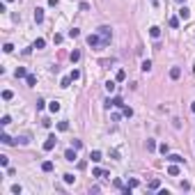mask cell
I'll return each instance as SVG.
<instances>
[{
    "mask_svg": "<svg viewBox=\"0 0 195 195\" xmlns=\"http://www.w3.org/2000/svg\"><path fill=\"white\" fill-rule=\"evenodd\" d=\"M168 23H170V28H179V16H172Z\"/></svg>",
    "mask_w": 195,
    "mask_h": 195,
    "instance_id": "cell-22",
    "label": "cell"
},
{
    "mask_svg": "<svg viewBox=\"0 0 195 195\" xmlns=\"http://www.w3.org/2000/svg\"><path fill=\"white\" fill-rule=\"evenodd\" d=\"M44 46H46V41L41 39V37H39V39H35V44H32V48H44Z\"/></svg>",
    "mask_w": 195,
    "mask_h": 195,
    "instance_id": "cell-20",
    "label": "cell"
},
{
    "mask_svg": "<svg viewBox=\"0 0 195 195\" xmlns=\"http://www.w3.org/2000/svg\"><path fill=\"white\" fill-rule=\"evenodd\" d=\"M26 83H28V87H35V85H37V76L28 74V76H26Z\"/></svg>",
    "mask_w": 195,
    "mask_h": 195,
    "instance_id": "cell-10",
    "label": "cell"
},
{
    "mask_svg": "<svg viewBox=\"0 0 195 195\" xmlns=\"http://www.w3.org/2000/svg\"><path fill=\"white\" fill-rule=\"evenodd\" d=\"M90 159H92V163H99V161H101V152H97V149H94L92 154H90Z\"/></svg>",
    "mask_w": 195,
    "mask_h": 195,
    "instance_id": "cell-16",
    "label": "cell"
},
{
    "mask_svg": "<svg viewBox=\"0 0 195 195\" xmlns=\"http://www.w3.org/2000/svg\"><path fill=\"white\" fill-rule=\"evenodd\" d=\"M145 147H147V152H154V149H156V140H154V138H149L147 142H145Z\"/></svg>",
    "mask_w": 195,
    "mask_h": 195,
    "instance_id": "cell-12",
    "label": "cell"
},
{
    "mask_svg": "<svg viewBox=\"0 0 195 195\" xmlns=\"http://www.w3.org/2000/svg\"><path fill=\"white\" fill-rule=\"evenodd\" d=\"M179 172H181V170H179V163H172V165L168 168V175H170V177H177Z\"/></svg>",
    "mask_w": 195,
    "mask_h": 195,
    "instance_id": "cell-3",
    "label": "cell"
},
{
    "mask_svg": "<svg viewBox=\"0 0 195 195\" xmlns=\"http://www.w3.org/2000/svg\"><path fill=\"white\" fill-rule=\"evenodd\" d=\"M69 85H71V76H67V78L60 80V87H69Z\"/></svg>",
    "mask_w": 195,
    "mask_h": 195,
    "instance_id": "cell-23",
    "label": "cell"
},
{
    "mask_svg": "<svg viewBox=\"0 0 195 195\" xmlns=\"http://www.w3.org/2000/svg\"><path fill=\"white\" fill-rule=\"evenodd\" d=\"M0 142H2V145H14V140H12L7 133H2V135H0Z\"/></svg>",
    "mask_w": 195,
    "mask_h": 195,
    "instance_id": "cell-18",
    "label": "cell"
},
{
    "mask_svg": "<svg viewBox=\"0 0 195 195\" xmlns=\"http://www.w3.org/2000/svg\"><path fill=\"white\" fill-rule=\"evenodd\" d=\"M115 188H119V190H122V188H124V184H122V179H115Z\"/></svg>",
    "mask_w": 195,
    "mask_h": 195,
    "instance_id": "cell-41",
    "label": "cell"
},
{
    "mask_svg": "<svg viewBox=\"0 0 195 195\" xmlns=\"http://www.w3.org/2000/svg\"><path fill=\"white\" fill-rule=\"evenodd\" d=\"M122 113H124V117H131V115H133V108H128V106H122Z\"/></svg>",
    "mask_w": 195,
    "mask_h": 195,
    "instance_id": "cell-24",
    "label": "cell"
},
{
    "mask_svg": "<svg viewBox=\"0 0 195 195\" xmlns=\"http://www.w3.org/2000/svg\"><path fill=\"white\" fill-rule=\"evenodd\" d=\"M190 110H193V113H195V101H193V103H190Z\"/></svg>",
    "mask_w": 195,
    "mask_h": 195,
    "instance_id": "cell-43",
    "label": "cell"
},
{
    "mask_svg": "<svg viewBox=\"0 0 195 195\" xmlns=\"http://www.w3.org/2000/svg\"><path fill=\"white\" fill-rule=\"evenodd\" d=\"M69 37H71V39H76V37H80V30H78V28H71V30H69Z\"/></svg>",
    "mask_w": 195,
    "mask_h": 195,
    "instance_id": "cell-26",
    "label": "cell"
},
{
    "mask_svg": "<svg viewBox=\"0 0 195 195\" xmlns=\"http://www.w3.org/2000/svg\"><path fill=\"white\" fill-rule=\"evenodd\" d=\"M9 122H12V117H9V115H5V117L0 119V124H2V126H7V124H9Z\"/></svg>",
    "mask_w": 195,
    "mask_h": 195,
    "instance_id": "cell-38",
    "label": "cell"
},
{
    "mask_svg": "<svg viewBox=\"0 0 195 195\" xmlns=\"http://www.w3.org/2000/svg\"><path fill=\"white\" fill-rule=\"evenodd\" d=\"M0 165H2V168H7V165H9V159H7L5 154H0Z\"/></svg>",
    "mask_w": 195,
    "mask_h": 195,
    "instance_id": "cell-28",
    "label": "cell"
},
{
    "mask_svg": "<svg viewBox=\"0 0 195 195\" xmlns=\"http://www.w3.org/2000/svg\"><path fill=\"white\" fill-rule=\"evenodd\" d=\"M140 69H142V71L147 74L149 69H152V60H142V64H140Z\"/></svg>",
    "mask_w": 195,
    "mask_h": 195,
    "instance_id": "cell-19",
    "label": "cell"
},
{
    "mask_svg": "<svg viewBox=\"0 0 195 195\" xmlns=\"http://www.w3.org/2000/svg\"><path fill=\"white\" fill-rule=\"evenodd\" d=\"M69 76H71V80H78V78H80V71H78V69H74Z\"/></svg>",
    "mask_w": 195,
    "mask_h": 195,
    "instance_id": "cell-36",
    "label": "cell"
},
{
    "mask_svg": "<svg viewBox=\"0 0 195 195\" xmlns=\"http://www.w3.org/2000/svg\"><path fill=\"white\" fill-rule=\"evenodd\" d=\"M48 110H51V113H57V110H60V101H51L48 103Z\"/></svg>",
    "mask_w": 195,
    "mask_h": 195,
    "instance_id": "cell-15",
    "label": "cell"
},
{
    "mask_svg": "<svg viewBox=\"0 0 195 195\" xmlns=\"http://www.w3.org/2000/svg\"><path fill=\"white\" fill-rule=\"evenodd\" d=\"M5 2H12V0H5Z\"/></svg>",
    "mask_w": 195,
    "mask_h": 195,
    "instance_id": "cell-45",
    "label": "cell"
},
{
    "mask_svg": "<svg viewBox=\"0 0 195 195\" xmlns=\"http://www.w3.org/2000/svg\"><path fill=\"white\" fill-rule=\"evenodd\" d=\"M26 76H28V71H26L23 67H19V69H16V78H26Z\"/></svg>",
    "mask_w": 195,
    "mask_h": 195,
    "instance_id": "cell-25",
    "label": "cell"
},
{
    "mask_svg": "<svg viewBox=\"0 0 195 195\" xmlns=\"http://www.w3.org/2000/svg\"><path fill=\"white\" fill-rule=\"evenodd\" d=\"M55 145H57V138H55V135H48L46 142H44V152H51V149H55Z\"/></svg>",
    "mask_w": 195,
    "mask_h": 195,
    "instance_id": "cell-2",
    "label": "cell"
},
{
    "mask_svg": "<svg viewBox=\"0 0 195 195\" xmlns=\"http://www.w3.org/2000/svg\"><path fill=\"white\" fill-rule=\"evenodd\" d=\"M12 193H14V195H21V186L14 184V186H12Z\"/></svg>",
    "mask_w": 195,
    "mask_h": 195,
    "instance_id": "cell-39",
    "label": "cell"
},
{
    "mask_svg": "<svg viewBox=\"0 0 195 195\" xmlns=\"http://www.w3.org/2000/svg\"><path fill=\"white\" fill-rule=\"evenodd\" d=\"M2 51H5V53H12V51H14V46H12V44H5V46H2Z\"/></svg>",
    "mask_w": 195,
    "mask_h": 195,
    "instance_id": "cell-40",
    "label": "cell"
},
{
    "mask_svg": "<svg viewBox=\"0 0 195 195\" xmlns=\"http://www.w3.org/2000/svg\"><path fill=\"white\" fill-rule=\"evenodd\" d=\"M115 78H117V80H119V83H122V80H124V78H126V71H124V69H119V71H117V76H115Z\"/></svg>",
    "mask_w": 195,
    "mask_h": 195,
    "instance_id": "cell-31",
    "label": "cell"
},
{
    "mask_svg": "<svg viewBox=\"0 0 195 195\" xmlns=\"http://www.w3.org/2000/svg\"><path fill=\"white\" fill-rule=\"evenodd\" d=\"M193 74H195V67H193Z\"/></svg>",
    "mask_w": 195,
    "mask_h": 195,
    "instance_id": "cell-46",
    "label": "cell"
},
{
    "mask_svg": "<svg viewBox=\"0 0 195 195\" xmlns=\"http://www.w3.org/2000/svg\"><path fill=\"white\" fill-rule=\"evenodd\" d=\"M71 147H76V149H80V147H83V140H78V138H74V140H71Z\"/></svg>",
    "mask_w": 195,
    "mask_h": 195,
    "instance_id": "cell-32",
    "label": "cell"
},
{
    "mask_svg": "<svg viewBox=\"0 0 195 195\" xmlns=\"http://www.w3.org/2000/svg\"><path fill=\"white\" fill-rule=\"evenodd\" d=\"M149 190H161V181L159 179H152V181H149Z\"/></svg>",
    "mask_w": 195,
    "mask_h": 195,
    "instance_id": "cell-13",
    "label": "cell"
},
{
    "mask_svg": "<svg viewBox=\"0 0 195 195\" xmlns=\"http://www.w3.org/2000/svg\"><path fill=\"white\" fill-rule=\"evenodd\" d=\"M149 35L154 37V39H159V35H161V28H156V26H152V28H149Z\"/></svg>",
    "mask_w": 195,
    "mask_h": 195,
    "instance_id": "cell-14",
    "label": "cell"
},
{
    "mask_svg": "<svg viewBox=\"0 0 195 195\" xmlns=\"http://www.w3.org/2000/svg\"><path fill=\"white\" fill-rule=\"evenodd\" d=\"M41 170H44V172H53V163L51 161H44V163H41Z\"/></svg>",
    "mask_w": 195,
    "mask_h": 195,
    "instance_id": "cell-17",
    "label": "cell"
},
{
    "mask_svg": "<svg viewBox=\"0 0 195 195\" xmlns=\"http://www.w3.org/2000/svg\"><path fill=\"white\" fill-rule=\"evenodd\" d=\"M69 60H71V62H78V60H80V51H71Z\"/></svg>",
    "mask_w": 195,
    "mask_h": 195,
    "instance_id": "cell-21",
    "label": "cell"
},
{
    "mask_svg": "<svg viewBox=\"0 0 195 195\" xmlns=\"http://www.w3.org/2000/svg\"><path fill=\"white\" fill-rule=\"evenodd\" d=\"M64 159H67V161H76V147L67 149V152H64Z\"/></svg>",
    "mask_w": 195,
    "mask_h": 195,
    "instance_id": "cell-8",
    "label": "cell"
},
{
    "mask_svg": "<svg viewBox=\"0 0 195 195\" xmlns=\"http://www.w3.org/2000/svg\"><path fill=\"white\" fill-rule=\"evenodd\" d=\"M177 2H179V5H181V2H186V0H177Z\"/></svg>",
    "mask_w": 195,
    "mask_h": 195,
    "instance_id": "cell-44",
    "label": "cell"
},
{
    "mask_svg": "<svg viewBox=\"0 0 195 195\" xmlns=\"http://www.w3.org/2000/svg\"><path fill=\"white\" fill-rule=\"evenodd\" d=\"M179 19L181 21H188L190 19V9H188V7H181V9H179Z\"/></svg>",
    "mask_w": 195,
    "mask_h": 195,
    "instance_id": "cell-5",
    "label": "cell"
},
{
    "mask_svg": "<svg viewBox=\"0 0 195 195\" xmlns=\"http://www.w3.org/2000/svg\"><path fill=\"white\" fill-rule=\"evenodd\" d=\"M87 44H90V46H99V44H103V41L99 39V35H90L87 37Z\"/></svg>",
    "mask_w": 195,
    "mask_h": 195,
    "instance_id": "cell-4",
    "label": "cell"
},
{
    "mask_svg": "<svg viewBox=\"0 0 195 195\" xmlns=\"http://www.w3.org/2000/svg\"><path fill=\"white\" fill-rule=\"evenodd\" d=\"M74 179H76V177H74L71 172H67V175H64V184H74Z\"/></svg>",
    "mask_w": 195,
    "mask_h": 195,
    "instance_id": "cell-29",
    "label": "cell"
},
{
    "mask_svg": "<svg viewBox=\"0 0 195 195\" xmlns=\"http://www.w3.org/2000/svg\"><path fill=\"white\" fill-rule=\"evenodd\" d=\"M99 35H101V41H103V44H108V41H110V37H113V32H110V28H108V26H101V28H99Z\"/></svg>",
    "mask_w": 195,
    "mask_h": 195,
    "instance_id": "cell-1",
    "label": "cell"
},
{
    "mask_svg": "<svg viewBox=\"0 0 195 195\" xmlns=\"http://www.w3.org/2000/svg\"><path fill=\"white\" fill-rule=\"evenodd\" d=\"M115 87H117V85H115L113 80H108V83H106V90H108V92H110V94L115 92Z\"/></svg>",
    "mask_w": 195,
    "mask_h": 195,
    "instance_id": "cell-27",
    "label": "cell"
},
{
    "mask_svg": "<svg viewBox=\"0 0 195 195\" xmlns=\"http://www.w3.org/2000/svg\"><path fill=\"white\" fill-rule=\"evenodd\" d=\"M48 5H51V7H55V5H57V0H48Z\"/></svg>",
    "mask_w": 195,
    "mask_h": 195,
    "instance_id": "cell-42",
    "label": "cell"
},
{
    "mask_svg": "<svg viewBox=\"0 0 195 195\" xmlns=\"http://www.w3.org/2000/svg\"><path fill=\"white\" fill-rule=\"evenodd\" d=\"M159 149H161V154H163V156H165V154H168V152H170V147H168V145H165V142H163V145H159Z\"/></svg>",
    "mask_w": 195,
    "mask_h": 195,
    "instance_id": "cell-35",
    "label": "cell"
},
{
    "mask_svg": "<svg viewBox=\"0 0 195 195\" xmlns=\"http://www.w3.org/2000/svg\"><path fill=\"white\" fill-rule=\"evenodd\" d=\"M41 21H44V9L37 7V9H35V23H41Z\"/></svg>",
    "mask_w": 195,
    "mask_h": 195,
    "instance_id": "cell-7",
    "label": "cell"
},
{
    "mask_svg": "<svg viewBox=\"0 0 195 195\" xmlns=\"http://www.w3.org/2000/svg\"><path fill=\"white\" fill-rule=\"evenodd\" d=\"M138 184H140L138 179H128V184H126V186H128V188H138Z\"/></svg>",
    "mask_w": 195,
    "mask_h": 195,
    "instance_id": "cell-34",
    "label": "cell"
},
{
    "mask_svg": "<svg viewBox=\"0 0 195 195\" xmlns=\"http://www.w3.org/2000/svg\"><path fill=\"white\" fill-rule=\"evenodd\" d=\"M170 78H172V80L181 78V69H179V67H172V69H170Z\"/></svg>",
    "mask_w": 195,
    "mask_h": 195,
    "instance_id": "cell-6",
    "label": "cell"
},
{
    "mask_svg": "<svg viewBox=\"0 0 195 195\" xmlns=\"http://www.w3.org/2000/svg\"><path fill=\"white\" fill-rule=\"evenodd\" d=\"M12 97H14V94H12V90H5V92H2V99H5V101H9Z\"/></svg>",
    "mask_w": 195,
    "mask_h": 195,
    "instance_id": "cell-37",
    "label": "cell"
},
{
    "mask_svg": "<svg viewBox=\"0 0 195 195\" xmlns=\"http://www.w3.org/2000/svg\"><path fill=\"white\" fill-rule=\"evenodd\" d=\"M44 108H46V101H44V99H37V110H44Z\"/></svg>",
    "mask_w": 195,
    "mask_h": 195,
    "instance_id": "cell-33",
    "label": "cell"
},
{
    "mask_svg": "<svg viewBox=\"0 0 195 195\" xmlns=\"http://www.w3.org/2000/svg\"><path fill=\"white\" fill-rule=\"evenodd\" d=\"M92 177H110V175H108L106 170H101V168H94L92 170Z\"/></svg>",
    "mask_w": 195,
    "mask_h": 195,
    "instance_id": "cell-11",
    "label": "cell"
},
{
    "mask_svg": "<svg viewBox=\"0 0 195 195\" xmlns=\"http://www.w3.org/2000/svg\"><path fill=\"white\" fill-rule=\"evenodd\" d=\"M168 161H170V163H184V156H179V154H170V156H168Z\"/></svg>",
    "mask_w": 195,
    "mask_h": 195,
    "instance_id": "cell-9",
    "label": "cell"
},
{
    "mask_svg": "<svg viewBox=\"0 0 195 195\" xmlns=\"http://www.w3.org/2000/svg\"><path fill=\"white\" fill-rule=\"evenodd\" d=\"M57 128L60 131H69V122H57Z\"/></svg>",
    "mask_w": 195,
    "mask_h": 195,
    "instance_id": "cell-30",
    "label": "cell"
}]
</instances>
